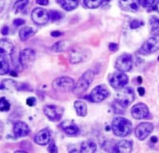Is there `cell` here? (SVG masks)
Returning <instances> with one entry per match:
<instances>
[{
  "instance_id": "obj_48",
  "label": "cell",
  "mask_w": 159,
  "mask_h": 153,
  "mask_svg": "<svg viewBox=\"0 0 159 153\" xmlns=\"http://www.w3.org/2000/svg\"><path fill=\"white\" fill-rule=\"evenodd\" d=\"M158 62H159V57L158 58Z\"/></svg>"
},
{
  "instance_id": "obj_22",
  "label": "cell",
  "mask_w": 159,
  "mask_h": 153,
  "mask_svg": "<svg viewBox=\"0 0 159 153\" xmlns=\"http://www.w3.org/2000/svg\"><path fill=\"white\" fill-rule=\"evenodd\" d=\"M57 2L66 11L75 10L79 5L78 0H57Z\"/></svg>"
},
{
  "instance_id": "obj_37",
  "label": "cell",
  "mask_w": 159,
  "mask_h": 153,
  "mask_svg": "<svg viewBox=\"0 0 159 153\" xmlns=\"http://www.w3.org/2000/svg\"><path fill=\"white\" fill-rule=\"evenodd\" d=\"M25 23V21L22 18H16L13 21V24L16 26H22Z\"/></svg>"
},
{
  "instance_id": "obj_12",
  "label": "cell",
  "mask_w": 159,
  "mask_h": 153,
  "mask_svg": "<svg viewBox=\"0 0 159 153\" xmlns=\"http://www.w3.org/2000/svg\"><path fill=\"white\" fill-rule=\"evenodd\" d=\"M131 114L134 119L141 120L148 117L149 110L148 106L144 103H138L132 107Z\"/></svg>"
},
{
  "instance_id": "obj_32",
  "label": "cell",
  "mask_w": 159,
  "mask_h": 153,
  "mask_svg": "<svg viewBox=\"0 0 159 153\" xmlns=\"http://www.w3.org/2000/svg\"><path fill=\"white\" fill-rule=\"evenodd\" d=\"M49 18H51V20L53 21L59 20L62 17L61 14L57 11H51L50 13H49Z\"/></svg>"
},
{
  "instance_id": "obj_10",
  "label": "cell",
  "mask_w": 159,
  "mask_h": 153,
  "mask_svg": "<svg viewBox=\"0 0 159 153\" xmlns=\"http://www.w3.org/2000/svg\"><path fill=\"white\" fill-rule=\"evenodd\" d=\"M116 69L120 72H126L129 71L132 67V57L129 54L120 56L116 61Z\"/></svg>"
},
{
  "instance_id": "obj_26",
  "label": "cell",
  "mask_w": 159,
  "mask_h": 153,
  "mask_svg": "<svg viewBox=\"0 0 159 153\" xmlns=\"http://www.w3.org/2000/svg\"><path fill=\"white\" fill-rule=\"evenodd\" d=\"M83 56L79 51L73 50L70 55V62L73 64L79 63L83 60Z\"/></svg>"
},
{
  "instance_id": "obj_19",
  "label": "cell",
  "mask_w": 159,
  "mask_h": 153,
  "mask_svg": "<svg viewBox=\"0 0 159 153\" xmlns=\"http://www.w3.org/2000/svg\"><path fill=\"white\" fill-rule=\"evenodd\" d=\"M14 45L7 39L0 40V56L11 55L14 51Z\"/></svg>"
},
{
  "instance_id": "obj_9",
  "label": "cell",
  "mask_w": 159,
  "mask_h": 153,
  "mask_svg": "<svg viewBox=\"0 0 159 153\" xmlns=\"http://www.w3.org/2000/svg\"><path fill=\"white\" fill-rule=\"evenodd\" d=\"M154 126L151 122H143L139 124L135 128L134 134L136 138L143 141L151 135L152 131H153Z\"/></svg>"
},
{
  "instance_id": "obj_33",
  "label": "cell",
  "mask_w": 159,
  "mask_h": 153,
  "mask_svg": "<svg viewBox=\"0 0 159 153\" xmlns=\"http://www.w3.org/2000/svg\"><path fill=\"white\" fill-rule=\"evenodd\" d=\"M48 151L49 153H58V148L54 142H52L51 144L48 147Z\"/></svg>"
},
{
  "instance_id": "obj_29",
  "label": "cell",
  "mask_w": 159,
  "mask_h": 153,
  "mask_svg": "<svg viewBox=\"0 0 159 153\" xmlns=\"http://www.w3.org/2000/svg\"><path fill=\"white\" fill-rule=\"evenodd\" d=\"M9 64L7 60L0 56V75H4L9 72Z\"/></svg>"
},
{
  "instance_id": "obj_40",
  "label": "cell",
  "mask_w": 159,
  "mask_h": 153,
  "mask_svg": "<svg viewBox=\"0 0 159 153\" xmlns=\"http://www.w3.org/2000/svg\"><path fill=\"white\" fill-rule=\"evenodd\" d=\"M137 91H138V93H139V94L140 96H143L144 95L145 92L144 88L143 87H138Z\"/></svg>"
},
{
  "instance_id": "obj_3",
  "label": "cell",
  "mask_w": 159,
  "mask_h": 153,
  "mask_svg": "<svg viewBox=\"0 0 159 153\" xmlns=\"http://www.w3.org/2000/svg\"><path fill=\"white\" fill-rule=\"evenodd\" d=\"M95 76L94 72L92 69L86 71L77 81L73 89V93L76 95H80L87 91Z\"/></svg>"
},
{
  "instance_id": "obj_20",
  "label": "cell",
  "mask_w": 159,
  "mask_h": 153,
  "mask_svg": "<svg viewBox=\"0 0 159 153\" xmlns=\"http://www.w3.org/2000/svg\"><path fill=\"white\" fill-rule=\"evenodd\" d=\"M97 145L92 139H89L83 142L80 146V153H94L97 150Z\"/></svg>"
},
{
  "instance_id": "obj_38",
  "label": "cell",
  "mask_w": 159,
  "mask_h": 153,
  "mask_svg": "<svg viewBox=\"0 0 159 153\" xmlns=\"http://www.w3.org/2000/svg\"><path fill=\"white\" fill-rule=\"evenodd\" d=\"M109 49L112 52H115L118 49V44L116 43H111L109 45Z\"/></svg>"
},
{
  "instance_id": "obj_25",
  "label": "cell",
  "mask_w": 159,
  "mask_h": 153,
  "mask_svg": "<svg viewBox=\"0 0 159 153\" xmlns=\"http://www.w3.org/2000/svg\"><path fill=\"white\" fill-rule=\"evenodd\" d=\"M149 26L151 33L153 35H159V19L153 17L149 20Z\"/></svg>"
},
{
  "instance_id": "obj_28",
  "label": "cell",
  "mask_w": 159,
  "mask_h": 153,
  "mask_svg": "<svg viewBox=\"0 0 159 153\" xmlns=\"http://www.w3.org/2000/svg\"><path fill=\"white\" fill-rule=\"evenodd\" d=\"M29 4V0H17L13 5V10L15 13H18L22 11Z\"/></svg>"
},
{
  "instance_id": "obj_2",
  "label": "cell",
  "mask_w": 159,
  "mask_h": 153,
  "mask_svg": "<svg viewBox=\"0 0 159 153\" xmlns=\"http://www.w3.org/2000/svg\"><path fill=\"white\" fill-rule=\"evenodd\" d=\"M117 90L115 94L117 104L123 109H127L133 103L135 98L134 89L129 87H125Z\"/></svg>"
},
{
  "instance_id": "obj_47",
  "label": "cell",
  "mask_w": 159,
  "mask_h": 153,
  "mask_svg": "<svg viewBox=\"0 0 159 153\" xmlns=\"http://www.w3.org/2000/svg\"><path fill=\"white\" fill-rule=\"evenodd\" d=\"M15 153H26V151H16Z\"/></svg>"
},
{
  "instance_id": "obj_11",
  "label": "cell",
  "mask_w": 159,
  "mask_h": 153,
  "mask_svg": "<svg viewBox=\"0 0 159 153\" xmlns=\"http://www.w3.org/2000/svg\"><path fill=\"white\" fill-rule=\"evenodd\" d=\"M36 58L35 51L32 49L27 48L20 52L19 59L22 68H28L32 64Z\"/></svg>"
},
{
  "instance_id": "obj_14",
  "label": "cell",
  "mask_w": 159,
  "mask_h": 153,
  "mask_svg": "<svg viewBox=\"0 0 159 153\" xmlns=\"http://www.w3.org/2000/svg\"><path fill=\"white\" fill-rule=\"evenodd\" d=\"M159 49V35H153L143 44L141 51L145 53H153Z\"/></svg>"
},
{
  "instance_id": "obj_8",
  "label": "cell",
  "mask_w": 159,
  "mask_h": 153,
  "mask_svg": "<svg viewBox=\"0 0 159 153\" xmlns=\"http://www.w3.org/2000/svg\"><path fill=\"white\" fill-rule=\"evenodd\" d=\"M43 113L46 117L52 122H58L61 119L63 110L54 104H48L43 107Z\"/></svg>"
},
{
  "instance_id": "obj_5",
  "label": "cell",
  "mask_w": 159,
  "mask_h": 153,
  "mask_svg": "<svg viewBox=\"0 0 159 153\" xmlns=\"http://www.w3.org/2000/svg\"><path fill=\"white\" fill-rule=\"evenodd\" d=\"M107 152L109 153H129L132 151V143L128 140H121L117 142L115 144H110L108 146L105 145Z\"/></svg>"
},
{
  "instance_id": "obj_21",
  "label": "cell",
  "mask_w": 159,
  "mask_h": 153,
  "mask_svg": "<svg viewBox=\"0 0 159 153\" xmlns=\"http://www.w3.org/2000/svg\"><path fill=\"white\" fill-rule=\"evenodd\" d=\"M37 32V29L33 26H25L22 28L19 32V37L20 40L25 41L30 37L34 36Z\"/></svg>"
},
{
  "instance_id": "obj_34",
  "label": "cell",
  "mask_w": 159,
  "mask_h": 153,
  "mask_svg": "<svg viewBox=\"0 0 159 153\" xmlns=\"http://www.w3.org/2000/svg\"><path fill=\"white\" fill-rule=\"evenodd\" d=\"M37 99L35 97H29L26 99V104L29 107H33L36 105Z\"/></svg>"
},
{
  "instance_id": "obj_39",
  "label": "cell",
  "mask_w": 159,
  "mask_h": 153,
  "mask_svg": "<svg viewBox=\"0 0 159 153\" xmlns=\"http://www.w3.org/2000/svg\"><path fill=\"white\" fill-rule=\"evenodd\" d=\"M9 27H7V26H4L2 28V29H1V33L4 35V36H7L9 34Z\"/></svg>"
},
{
  "instance_id": "obj_24",
  "label": "cell",
  "mask_w": 159,
  "mask_h": 153,
  "mask_svg": "<svg viewBox=\"0 0 159 153\" xmlns=\"http://www.w3.org/2000/svg\"><path fill=\"white\" fill-rule=\"evenodd\" d=\"M17 87V84L15 80L7 79L3 80L0 83V90L3 91H12Z\"/></svg>"
},
{
  "instance_id": "obj_44",
  "label": "cell",
  "mask_w": 159,
  "mask_h": 153,
  "mask_svg": "<svg viewBox=\"0 0 159 153\" xmlns=\"http://www.w3.org/2000/svg\"><path fill=\"white\" fill-rule=\"evenodd\" d=\"M151 141L153 143H156V142H157V141H158V138L156 136H153V137H151Z\"/></svg>"
},
{
  "instance_id": "obj_6",
  "label": "cell",
  "mask_w": 159,
  "mask_h": 153,
  "mask_svg": "<svg viewBox=\"0 0 159 153\" xmlns=\"http://www.w3.org/2000/svg\"><path fill=\"white\" fill-rule=\"evenodd\" d=\"M109 92L107 86L103 84L94 87L89 94V99L93 103H100L108 97Z\"/></svg>"
},
{
  "instance_id": "obj_27",
  "label": "cell",
  "mask_w": 159,
  "mask_h": 153,
  "mask_svg": "<svg viewBox=\"0 0 159 153\" xmlns=\"http://www.w3.org/2000/svg\"><path fill=\"white\" fill-rule=\"evenodd\" d=\"M68 47V45L66 41H60L54 44L51 48V50L56 53H58L66 49Z\"/></svg>"
},
{
  "instance_id": "obj_31",
  "label": "cell",
  "mask_w": 159,
  "mask_h": 153,
  "mask_svg": "<svg viewBox=\"0 0 159 153\" xmlns=\"http://www.w3.org/2000/svg\"><path fill=\"white\" fill-rule=\"evenodd\" d=\"M104 0H84L85 6L90 9H94L100 7Z\"/></svg>"
},
{
  "instance_id": "obj_41",
  "label": "cell",
  "mask_w": 159,
  "mask_h": 153,
  "mask_svg": "<svg viewBox=\"0 0 159 153\" xmlns=\"http://www.w3.org/2000/svg\"><path fill=\"white\" fill-rule=\"evenodd\" d=\"M36 3L40 5H47L49 4V0H36Z\"/></svg>"
},
{
  "instance_id": "obj_1",
  "label": "cell",
  "mask_w": 159,
  "mask_h": 153,
  "mask_svg": "<svg viewBox=\"0 0 159 153\" xmlns=\"http://www.w3.org/2000/svg\"><path fill=\"white\" fill-rule=\"evenodd\" d=\"M111 128L116 137H125L132 131L133 126L130 120L123 117H116L112 121Z\"/></svg>"
},
{
  "instance_id": "obj_4",
  "label": "cell",
  "mask_w": 159,
  "mask_h": 153,
  "mask_svg": "<svg viewBox=\"0 0 159 153\" xmlns=\"http://www.w3.org/2000/svg\"><path fill=\"white\" fill-rule=\"evenodd\" d=\"M75 85L72 78L68 76L57 77L52 83V87L54 91L59 92H68L72 91Z\"/></svg>"
},
{
  "instance_id": "obj_7",
  "label": "cell",
  "mask_w": 159,
  "mask_h": 153,
  "mask_svg": "<svg viewBox=\"0 0 159 153\" xmlns=\"http://www.w3.org/2000/svg\"><path fill=\"white\" fill-rule=\"evenodd\" d=\"M129 82V77L125 73L120 72L113 73L109 77V83L112 87L120 90L125 87Z\"/></svg>"
},
{
  "instance_id": "obj_45",
  "label": "cell",
  "mask_w": 159,
  "mask_h": 153,
  "mask_svg": "<svg viewBox=\"0 0 159 153\" xmlns=\"http://www.w3.org/2000/svg\"><path fill=\"white\" fill-rule=\"evenodd\" d=\"M156 9L157 11L159 13V2H158L157 4L156 5Z\"/></svg>"
},
{
  "instance_id": "obj_30",
  "label": "cell",
  "mask_w": 159,
  "mask_h": 153,
  "mask_svg": "<svg viewBox=\"0 0 159 153\" xmlns=\"http://www.w3.org/2000/svg\"><path fill=\"white\" fill-rule=\"evenodd\" d=\"M11 103L5 97L0 98V111L7 112L11 109Z\"/></svg>"
},
{
  "instance_id": "obj_17",
  "label": "cell",
  "mask_w": 159,
  "mask_h": 153,
  "mask_svg": "<svg viewBox=\"0 0 159 153\" xmlns=\"http://www.w3.org/2000/svg\"><path fill=\"white\" fill-rule=\"evenodd\" d=\"M51 140V133L49 131L44 128L37 132L34 137V142L39 145L45 146L47 145Z\"/></svg>"
},
{
  "instance_id": "obj_13",
  "label": "cell",
  "mask_w": 159,
  "mask_h": 153,
  "mask_svg": "<svg viewBox=\"0 0 159 153\" xmlns=\"http://www.w3.org/2000/svg\"><path fill=\"white\" fill-rule=\"evenodd\" d=\"M32 18L37 25H43L48 21L49 15L45 9L38 7L34 9L32 12Z\"/></svg>"
},
{
  "instance_id": "obj_35",
  "label": "cell",
  "mask_w": 159,
  "mask_h": 153,
  "mask_svg": "<svg viewBox=\"0 0 159 153\" xmlns=\"http://www.w3.org/2000/svg\"><path fill=\"white\" fill-rule=\"evenodd\" d=\"M141 26V22L138 20H134L130 23V28L132 29H138Z\"/></svg>"
},
{
  "instance_id": "obj_42",
  "label": "cell",
  "mask_w": 159,
  "mask_h": 153,
  "mask_svg": "<svg viewBox=\"0 0 159 153\" xmlns=\"http://www.w3.org/2000/svg\"><path fill=\"white\" fill-rule=\"evenodd\" d=\"M61 35V33L59 31H53L51 33V36L54 37H58L60 36Z\"/></svg>"
},
{
  "instance_id": "obj_43",
  "label": "cell",
  "mask_w": 159,
  "mask_h": 153,
  "mask_svg": "<svg viewBox=\"0 0 159 153\" xmlns=\"http://www.w3.org/2000/svg\"><path fill=\"white\" fill-rule=\"evenodd\" d=\"M5 5V1L0 0V13L3 11Z\"/></svg>"
},
{
  "instance_id": "obj_16",
  "label": "cell",
  "mask_w": 159,
  "mask_h": 153,
  "mask_svg": "<svg viewBox=\"0 0 159 153\" xmlns=\"http://www.w3.org/2000/svg\"><path fill=\"white\" fill-rule=\"evenodd\" d=\"M13 131L16 137L22 138L29 135L30 129L28 124L25 122L18 121L14 124Z\"/></svg>"
},
{
  "instance_id": "obj_15",
  "label": "cell",
  "mask_w": 159,
  "mask_h": 153,
  "mask_svg": "<svg viewBox=\"0 0 159 153\" xmlns=\"http://www.w3.org/2000/svg\"><path fill=\"white\" fill-rule=\"evenodd\" d=\"M120 6L125 11L135 13L140 7V0H120Z\"/></svg>"
},
{
  "instance_id": "obj_36",
  "label": "cell",
  "mask_w": 159,
  "mask_h": 153,
  "mask_svg": "<svg viewBox=\"0 0 159 153\" xmlns=\"http://www.w3.org/2000/svg\"><path fill=\"white\" fill-rule=\"evenodd\" d=\"M141 3L145 7H151L155 4L156 0H140Z\"/></svg>"
},
{
  "instance_id": "obj_23",
  "label": "cell",
  "mask_w": 159,
  "mask_h": 153,
  "mask_svg": "<svg viewBox=\"0 0 159 153\" xmlns=\"http://www.w3.org/2000/svg\"><path fill=\"white\" fill-rule=\"evenodd\" d=\"M74 107L77 115L79 117H85L88 113L87 104L82 100H76L74 103Z\"/></svg>"
},
{
  "instance_id": "obj_18",
  "label": "cell",
  "mask_w": 159,
  "mask_h": 153,
  "mask_svg": "<svg viewBox=\"0 0 159 153\" xmlns=\"http://www.w3.org/2000/svg\"><path fill=\"white\" fill-rule=\"evenodd\" d=\"M60 126L62 130L68 135H76L79 132V128L78 126L70 120H65L62 122L60 124Z\"/></svg>"
},
{
  "instance_id": "obj_46",
  "label": "cell",
  "mask_w": 159,
  "mask_h": 153,
  "mask_svg": "<svg viewBox=\"0 0 159 153\" xmlns=\"http://www.w3.org/2000/svg\"><path fill=\"white\" fill-rule=\"evenodd\" d=\"M138 79L139 80V83H141V82H142V79H141V77H138Z\"/></svg>"
}]
</instances>
